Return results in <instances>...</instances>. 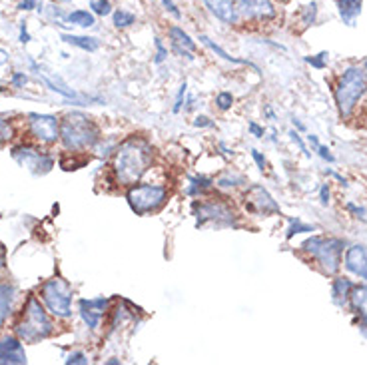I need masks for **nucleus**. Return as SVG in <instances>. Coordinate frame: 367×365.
<instances>
[{
    "instance_id": "f257e3e1",
    "label": "nucleus",
    "mask_w": 367,
    "mask_h": 365,
    "mask_svg": "<svg viewBox=\"0 0 367 365\" xmlns=\"http://www.w3.org/2000/svg\"><path fill=\"white\" fill-rule=\"evenodd\" d=\"M154 160V146L150 140L144 136H130L122 140L114 148V158H112V176L116 184L124 188H130L138 184L142 176L146 174L152 166Z\"/></svg>"
},
{
    "instance_id": "f03ea898",
    "label": "nucleus",
    "mask_w": 367,
    "mask_h": 365,
    "mask_svg": "<svg viewBox=\"0 0 367 365\" xmlns=\"http://www.w3.org/2000/svg\"><path fill=\"white\" fill-rule=\"evenodd\" d=\"M60 140L66 150L82 152L88 148H96L100 144V128L96 122L82 112H70L60 124Z\"/></svg>"
},
{
    "instance_id": "7ed1b4c3",
    "label": "nucleus",
    "mask_w": 367,
    "mask_h": 365,
    "mask_svg": "<svg viewBox=\"0 0 367 365\" xmlns=\"http://www.w3.org/2000/svg\"><path fill=\"white\" fill-rule=\"evenodd\" d=\"M15 333L26 344H38L54 333L53 319L48 317V313L40 306L36 296H28L26 299L22 313H20V319L15 326Z\"/></svg>"
},
{
    "instance_id": "20e7f679",
    "label": "nucleus",
    "mask_w": 367,
    "mask_h": 365,
    "mask_svg": "<svg viewBox=\"0 0 367 365\" xmlns=\"http://www.w3.org/2000/svg\"><path fill=\"white\" fill-rule=\"evenodd\" d=\"M367 90V78L364 68L359 66H350L346 70L337 84L333 88V96H335V104H337V110L344 118H348L353 108L357 106L359 98L364 96V92Z\"/></svg>"
},
{
    "instance_id": "39448f33",
    "label": "nucleus",
    "mask_w": 367,
    "mask_h": 365,
    "mask_svg": "<svg viewBox=\"0 0 367 365\" xmlns=\"http://www.w3.org/2000/svg\"><path fill=\"white\" fill-rule=\"evenodd\" d=\"M196 227H240V216L224 200L200 198L192 204Z\"/></svg>"
},
{
    "instance_id": "423d86ee",
    "label": "nucleus",
    "mask_w": 367,
    "mask_h": 365,
    "mask_svg": "<svg viewBox=\"0 0 367 365\" xmlns=\"http://www.w3.org/2000/svg\"><path fill=\"white\" fill-rule=\"evenodd\" d=\"M170 198V191L166 186L160 184H134L126 191V200L130 209L136 216H150L156 214L158 209L162 208Z\"/></svg>"
},
{
    "instance_id": "0eeeda50",
    "label": "nucleus",
    "mask_w": 367,
    "mask_h": 365,
    "mask_svg": "<svg viewBox=\"0 0 367 365\" xmlns=\"http://www.w3.org/2000/svg\"><path fill=\"white\" fill-rule=\"evenodd\" d=\"M346 243L337 238H321V236H314L310 240L301 243V250L308 252L314 258L321 270L326 274H337V270L341 268V254H344Z\"/></svg>"
},
{
    "instance_id": "6e6552de",
    "label": "nucleus",
    "mask_w": 367,
    "mask_h": 365,
    "mask_svg": "<svg viewBox=\"0 0 367 365\" xmlns=\"http://www.w3.org/2000/svg\"><path fill=\"white\" fill-rule=\"evenodd\" d=\"M40 297L53 315L60 319L72 317V286L66 279H46L40 288Z\"/></svg>"
},
{
    "instance_id": "1a4fd4ad",
    "label": "nucleus",
    "mask_w": 367,
    "mask_h": 365,
    "mask_svg": "<svg viewBox=\"0 0 367 365\" xmlns=\"http://www.w3.org/2000/svg\"><path fill=\"white\" fill-rule=\"evenodd\" d=\"M10 156L17 160L22 168H26L30 174L35 176H44L48 174L54 168V156L44 152V150H38L32 146H26V144H18L10 150Z\"/></svg>"
},
{
    "instance_id": "9d476101",
    "label": "nucleus",
    "mask_w": 367,
    "mask_h": 365,
    "mask_svg": "<svg viewBox=\"0 0 367 365\" xmlns=\"http://www.w3.org/2000/svg\"><path fill=\"white\" fill-rule=\"evenodd\" d=\"M242 202H244L245 212L252 214V216L267 218V216H278V214H281L280 204L274 200V196L265 190L262 184H252L244 191V200Z\"/></svg>"
},
{
    "instance_id": "9b49d317",
    "label": "nucleus",
    "mask_w": 367,
    "mask_h": 365,
    "mask_svg": "<svg viewBox=\"0 0 367 365\" xmlns=\"http://www.w3.org/2000/svg\"><path fill=\"white\" fill-rule=\"evenodd\" d=\"M28 132L32 138L42 142V144H54L56 140H60V122L50 114L30 112L28 114Z\"/></svg>"
},
{
    "instance_id": "f8f14e48",
    "label": "nucleus",
    "mask_w": 367,
    "mask_h": 365,
    "mask_svg": "<svg viewBox=\"0 0 367 365\" xmlns=\"http://www.w3.org/2000/svg\"><path fill=\"white\" fill-rule=\"evenodd\" d=\"M238 12L240 18L250 22H270L274 20L278 10L272 0H238Z\"/></svg>"
},
{
    "instance_id": "ddd939ff",
    "label": "nucleus",
    "mask_w": 367,
    "mask_h": 365,
    "mask_svg": "<svg viewBox=\"0 0 367 365\" xmlns=\"http://www.w3.org/2000/svg\"><path fill=\"white\" fill-rule=\"evenodd\" d=\"M110 310V299L108 297H92V299H80L78 301V313L82 321L86 324L90 330H98L104 313Z\"/></svg>"
},
{
    "instance_id": "4468645a",
    "label": "nucleus",
    "mask_w": 367,
    "mask_h": 365,
    "mask_svg": "<svg viewBox=\"0 0 367 365\" xmlns=\"http://www.w3.org/2000/svg\"><path fill=\"white\" fill-rule=\"evenodd\" d=\"M36 74H38V78L46 84V88H50L53 92L56 94H60V96H64L66 100H72L74 104H80L84 106V102H90V100H102V98H82L76 90H72L60 76H56V74H48V72H44L42 68L36 70Z\"/></svg>"
},
{
    "instance_id": "2eb2a0df",
    "label": "nucleus",
    "mask_w": 367,
    "mask_h": 365,
    "mask_svg": "<svg viewBox=\"0 0 367 365\" xmlns=\"http://www.w3.org/2000/svg\"><path fill=\"white\" fill-rule=\"evenodd\" d=\"M26 362V351L20 337L8 335L0 339V365H24Z\"/></svg>"
},
{
    "instance_id": "dca6fc26",
    "label": "nucleus",
    "mask_w": 367,
    "mask_h": 365,
    "mask_svg": "<svg viewBox=\"0 0 367 365\" xmlns=\"http://www.w3.org/2000/svg\"><path fill=\"white\" fill-rule=\"evenodd\" d=\"M204 4L211 15L218 20H222L224 24L234 26L242 20L240 12H238V2L236 0H204Z\"/></svg>"
},
{
    "instance_id": "f3484780",
    "label": "nucleus",
    "mask_w": 367,
    "mask_h": 365,
    "mask_svg": "<svg viewBox=\"0 0 367 365\" xmlns=\"http://www.w3.org/2000/svg\"><path fill=\"white\" fill-rule=\"evenodd\" d=\"M168 36H170V42H172V48H174L176 54H180L186 60H194L196 42L192 40V36L184 32V28H180V26H170Z\"/></svg>"
},
{
    "instance_id": "a211bd4d",
    "label": "nucleus",
    "mask_w": 367,
    "mask_h": 365,
    "mask_svg": "<svg viewBox=\"0 0 367 365\" xmlns=\"http://www.w3.org/2000/svg\"><path fill=\"white\" fill-rule=\"evenodd\" d=\"M346 268L357 278L367 279V247L366 245H351L346 252Z\"/></svg>"
},
{
    "instance_id": "6ab92c4d",
    "label": "nucleus",
    "mask_w": 367,
    "mask_h": 365,
    "mask_svg": "<svg viewBox=\"0 0 367 365\" xmlns=\"http://www.w3.org/2000/svg\"><path fill=\"white\" fill-rule=\"evenodd\" d=\"M200 42H202V44H204L206 48H210L211 53L216 54V56H220L222 60H226V62H232V64H238V66H250V68H254L256 72H260V70H258V66H254V64H252L250 60H244V58H238V56H232V54H227L226 50H224V48H222V46L218 44V42H214V40H211L210 36L200 35Z\"/></svg>"
},
{
    "instance_id": "aec40b11",
    "label": "nucleus",
    "mask_w": 367,
    "mask_h": 365,
    "mask_svg": "<svg viewBox=\"0 0 367 365\" xmlns=\"http://www.w3.org/2000/svg\"><path fill=\"white\" fill-rule=\"evenodd\" d=\"M214 186H216L214 180L208 178V176H192V178L188 180L186 196H190V198H206Z\"/></svg>"
},
{
    "instance_id": "412c9836",
    "label": "nucleus",
    "mask_w": 367,
    "mask_h": 365,
    "mask_svg": "<svg viewBox=\"0 0 367 365\" xmlns=\"http://www.w3.org/2000/svg\"><path fill=\"white\" fill-rule=\"evenodd\" d=\"M353 281L350 278H335L333 279V286H332V297L333 301L339 306V308H344V306H350V294L351 290H353Z\"/></svg>"
},
{
    "instance_id": "4be33fe9",
    "label": "nucleus",
    "mask_w": 367,
    "mask_h": 365,
    "mask_svg": "<svg viewBox=\"0 0 367 365\" xmlns=\"http://www.w3.org/2000/svg\"><path fill=\"white\" fill-rule=\"evenodd\" d=\"M17 297V288L12 283H0V326L12 313V301Z\"/></svg>"
},
{
    "instance_id": "5701e85b",
    "label": "nucleus",
    "mask_w": 367,
    "mask_h": 365,
    "mask_svg": "<svg viewBox=\"0 0 367 365\" xmlns=\"http://www.w3.org/2000/svg\"><path fill=\"white\" fill-rule=\"evenodd\" d=\"M350 306L353 312L367 324V286H353L350 294Z\"/></svg>"
},
{
    "instance_id": "b1692460",
    "label": "nucleus",
    "mask_w": 367,
    "mask_h": 365,
    "mask_svg": "<svg viewBox=\"0 0 367 365\" xmlns=\"http://www.w3.org/2000/svg\"><path fill=\"white\" fill-rule=\"evenodd\" d=\"M62 42L76 46L84 53H96L100 48V40L96 36H78V35H62Z\"/></svg>"
},
{
    "instance_id": "393cba45",
    "label": "nucleus",
    "mask_w": 367,
    "mask_h": 365,
    "mask_svg": "<svg viewBox=\"0 0 367 365\" xmlns=\"http://www.w3.org/2000/svg\"><path fill=\"white\" fill-rule=\"evenodd\" d=\"M335 4L339 8V17L344 18V22L348 26H353L361 12V0H335Z\"/></svg>"
},
{
    "instance_id": "a878e982",
    "label": "nucleus",
    "mask_w": 367,
    "mask_h": 365,
    "mask_svg": "<svg viewBox=\"0 0 367 365\" xmlns=\"http://www.w3.org/2000/svg\"><path fill=\"white\" fill-rule=\"evenodd\" d=\"M66 22H70L74 26L80 28H92L96 26V15L92 10H72L70 15H66Z\"/></svg>"
},
{
    "instance_id": "bb28decb",
    "label": "nucleus",
    "mask_w": 367,
    "mask_h": 365,
    "mask_svg": "<svg viewBox=\"0 0 367 365\" xmlns=\"http://www.w3.org/2000/svg\"><path fill=\"white\" fill-rule=\"evenodd\" d=\"M112 20H114V26H116V28H130V26L136 22V15H132L130 10L118 8V10H114Z\"/></svg>"
},
{
    "instance_id": "cd10ccee",
    "label": "nucleus",
    "mask_w": 367,
    "mask_h": 365,
    "mask_svg": "<svg viewBox=\"0 0 367 365\" xmlns=\"http://www.w3.org/2000/svg\"><path fill=\"white\" fill-rule=\"evenodd\" d=\"M214 184H216V188H234V186L245 184V178L240 174H232V172H227V174L220 176L218 180H214Z\"/></svg>"
},
{
    "instance_id": "c85d7f7f",
    "label": "nucleus",
    "mask_w": 367,
    "mask_h": 365,
    "mask_svg": "<svg viewBox=\"0 0 367 365\" xmlns=\"http://www.w3.org/2000/svg\"><path fill=\"white\" fill-rule=\"evenodd\" d=\"M315 227L310 226V224H303L299 218H292L290 220V227H288V234H285V238L288 240H292L296 234H303V232H314Z\"/></svg>"
},
{
    "instance_id": "c756f323",
    "label": "nucleus",
    "mask_w": 367,
    "mask_h": 365,
    "mask_svg": "<svg viewBox=\"0 0 367 365\" xmlns=\"http://www.w3.org/2000/svg\"><path fill=\"white\" fill-rule=\"evenodd\" d=\"M90 10L98 17H108L112 12L110 0H90Z\"/></svg>"
},
{
    "instance_id": "7c9ffc66",
    "label": "nucleus",
    "mask_w": 367,
    "mask_h": 365,
    "mask_svg": "<svg viewBox=\"0 0 367 365\" xmlns=\"http://www.w3.org/2000/svg\"><path fill=\"white\" fill-rule=\"evenodd\" d=\"M328 60H330V54L328 53H319L315 54V56H305V62L317 70L326 68V66H328Z\"/></svg>"
},
{
    "instance_id": "2f4dec72",
    "label": "nucleus",
    "mask_w": 367,
    "mask_h": 365,
    "mask_svg": "<svg viewBox=\"0 0 367 365\" xmlns=\"http://www.w3.org/2000/svg\"><path fill=\"white\" fill-rule=\"evenodd\" d=\"M186 94H188V82L184 80L180 88H178V94H176V102L174 108H172V112L174 114H180L182 112V108H184V100H186Z\"/></svg>"
},
{
    "instance_id": "473e14b6",
    "label": "nucleus",
    "mask_w": 367,
    "mask_h": 365,
    "mask_svg": "<svg viewBox=\"0 0 367 365\" xmlns=\"http://www.w3.org/2000/svg\"><path fill=\"white\" fill-rule=\"evenodd\" d=\"M216 106H218V110L227 112V110L234 106V94H232V92H220V94L216 96Z\"/></svg>"
},
{
    "instance_id": "72a5a7b5",
    "label": "nucleus",
    "mask_w": 367,
    "mask_h": 365,
    "mask_svg": "<svg viewBox=\"0 0 367 365\" xmlns=\"http://www.w3.org/2000/svg\"><path fill=\"white\" fill-rule=\"evenodd\" d=\"M315 18H317V4L312 2V4H308L305 8H303V17H301V22H303V26H310V24H314Z\"/></svg>"
},
{
    "instance_id": "f704fd0d",
    "label": "nucleus",
    "mask_w": 367,
    "mask_h": 365,
    "mask_svg": "<svg viewBox=\"0 0 367 365\" xmlns=\"http://www.w3.org/2000/svg\"><path fill=\"white\" fill-rule=\"evenodd\" d=\"M154 46H156V54H154V62L162 64L168 58V48L164 46V42L160 38H154Z\"/></svg>"
},
{
    "instance_id": "c9c22d12",
    "label": "nucleus",
    "mask_w": 367,
    "mask_h": 365,
    "mask_svg": "<svg viewBox=\"0 0 367 365\" xmlns=\"http://www.w3.org/2000/svg\"><path fill=\"white\" fill-rule=\"evenodd\" d=\"M64 364L66 365H86L88 364L86 353H82V351H74V353H70V355L64 359Z\"/></svg>"
},
{
    "instance_id": "e433bc0d",
    "label": "nucleus",
    "mask_w": 367,
    "mask_h": 365,
    "mask_svg": "<svg viewBox=\"0 0 367 365\" xmlns=\"http://www.w3.org/2000/svg\"><path fill=\"white\" fill-rule=\"evenodd\" d=\"M10 138H12V128H10L8 120H4V118L0 116V144L8 142Z\"/></svg>"
},
{
    "instance_id": "4c0bfd02",
    "label": "nucleus",
    "mask_w": 367,
    "mask_h": 365,
    "mask_svg": "<svg viewBox=\"0 0 367 365\" xmlns=\"http://www.w3.org/2000/svg\"><path fill=\"white\" fill-rule=\"evenodd\" d=\"M10 82H12V86L15 88H24V84L28 82V76H26L24 72H15Z\"/></svg>"
},
{
    "instance_id": "58836bf2",
    "label": "nucleus",
    "mask_w": 367,
    "mask_h": 365,
    "mask_svg": "<svg viewBox=\"0 0 367 365\" xmlns=\"http://www.w3.org/2000/svg\"><path fill=\"white\" fill-rule=\"evenodd\" d=\"M247 130H250V134L256 136V138H263V134H265L263 126H260L258 122H250V124H247Z\"/></svg>"
},
{
    "instance_id": "ea45409f",
    "label": "nucleus",
    "mask_w": 367,
    "mask_h": 365,
    "mask_svg": "<svg viewBox=\"0 0 367 365\" xmlns=\"http://www.w3.org/2000/svg\"><path fill=\"white\" fill-rule=\"evenodd\" d=\"M194 126H196V128H214V126H216V122L210 120L208 116H196Z\"/></svg>"
},
{
    "instance_id": "a19ab883",
    "label": "nucleus",
    "mask_w": 367,
    "mask_h": 365,
    "mask_svg": "<svg viewBox=\"0 0 367 365\" xmlns=\"http://www.w3.org/2000/svg\"><path fill=\"white\" fill-rule=\"evenodd\" d=\"M162 4H164V8L172 15L174 18H182V12L178 10V6H176L174 0H162Z\"/></svg>"
},
{
    "instance_id": "79ce46f5",
    "label": "nucleus",
    "mask_w": 367,
    "mask_h": 365,
    "mask_svg": "<svg viewBox=\"0 0 367 365\" xmlns=\"http://www.w3.org/2000/svg\"><path fill=\"white\" fill-rule=\"evenodd\" d=\"M252 158H254V162H256V166H258V170H265V166H267V162H265V158L262 156V152L260 150H252Z\"/></svg>"
},
{
    "instance_id": "37998d69",
    "label": "nucleus",
    "mask_w": 367,
    "mask_h": 365,
    "mask_svg": "<svg viewBox=\"0 0 367 365\" xmlns=\"http://www.w3.org/2000/svg\"><path fill=\"white\" fill-rule=\"evenodd\" d=\"M290 138H292V142H296L297 148H299V150H301V152H303L305 156H310V152H308V148H305V144H303V140L299 138V134H297L296 130H292V132H290Z\"/></svg>"
},
{
    "instance_id": "c03bdc74",
    "label": "nucleus",
    "mask_w": 367,
    "mask_h": 365,
    "mask_svg": "<svg viewBox=\"0 0 367 365\" xmlns=\"http://www.w3.org/2000/svg\"><path fill=\"white\" fill-rule=\"evenodd\" d=\"M315 150L319 152V156L323 158V160H328V162H335V158H333L332 150H330L328 146H321V144H319V146H317Z\"/></svg>"
},
{
    "instance_id": "a18cd8bd",
    "label": "nucleus",
    "mask_w": 367,
    "mask_h": 365,
    "mask_svg": "<svg viewBox=\"0 0 367 365\" xmlns=\"http://www.w3.org/2000/svg\"><path fill=\"white\" fill-rule=\"evenodd\" d=\"M319 202H321L323 206L330 204V188H328V184H323V186L319 188Z\"/></svg>"
},
{
    "instance_id": "49530a36",
    "label": "nucleus",
    "mask_w": 367,
    "mask_h": 365,
    "mask_svg": "<svg viewBox=\"0 0 367 365\" xmlns=\"http://www.w3.org/2000/svg\"><path fill=\"white\" fill-rule=\"evenodd\" d=\"M348 209H350L351 214H355L357 218H361V220H367V212L364 208H359V206H355V204H348Z\"/></svg>"
},
{
    "instance_id": "de8ad7c7",
    "label": "nucleus",
    "mask_w": 367,
    "mask_h": 365,
    "mask_svg": "<svg viewBox=\"0 0 367 365\" xmlns=\"http://www.w3.org/2000/svg\"><path fill=\"white\" fill-rule=\"evenodd\" d=\"M18 8H20V10H35L36 0H20Z\"/></svg>"
},
{
    "instance_id": "09e8293b",
    "label": "nucleus",
    "mask_w": 367,
    "mask_h": 365,
    "mask_svg": "<svg viewBox=\"0 0 367 365\" xmlns=\"http://www.w3.org/2000/svg\"><path fill=\"white\" fill-rule=\"evenodd\" d=\"M20 42H22V44H28V42H30V35H28V30H26V24H24V22L20 24Z\"/></svg>"
},
{
    "instance_id": "8fccbe9b",
    "label": "nucleus",
    "mask_w": 367,
    "mask_h": 365,
    "mask_svg": "<svg viewBox=\"0 0 367 365\" xmlns=\"http://www.w3.org/2000/svg\"><path fill=\"white\" fill-rule=\"evenodd\" d=\"M8 60H10V54L6 53L4 48H0V66L8 64Z\"/></svg>"
},
{
    "instance_id": "3c124183",
    "label": "nucleus",
    "mask_w": 367,
    "mask_h": 365,
    "mask_svg": "<svg viewBox=\"0 0 367 365\" xmlns=\"http://www.w3.org/2000/svg\"><path fill=\"white\" fill-rule=\"evenodd\" d=\"M308 140H310V144H312L314 148H317V146H319V140H317V136H315V134H310V136H308Z\"/></svg>"
},
{
    "instance_id": "603ef678",
    "label": "nucleus",
    "mask_w": 367,
    "mask_h": 365,
    "mask_svg": "<svg viewBox=\"0 0 367 365\" xmlns=\"http://www.w3.org/2000/svg\"><path fill=\"white\" fill-rule=\"evenodd\" d=\"M4 268V245L0 243V270Z\"/></svg>"
},
{
    "instance_id": "864d4df0",
    "label": "nucleus",
    "mask_w": 367,
    "mask_h": 365,
    "mask_svg": "<svg viewBox=\"0 0 367 365\" xmlns=\"http://www.w3.org/2000/svg\"><path fill=\"white\" fill-rule=\"evenodd\" d=\"M265 116H267V118H272V120H276V114H274V110H272L270 106L265 108Z\"/></svg>"
},
{
    "instance_id": "5fc2aeb1",
    "label": "nucleus",
    "mask_w": 367,
    "mask_h": 365,
    "mask_svg": "<svg viewBox=\"0 0 367 365\" xmlns=\"http://www.w3.org/2000/svg\"><path fill=\"white\" fill-rule=\"evenodd\" d=\"M292 122H294V126H296L297 130H305V126H303V124H301V122L297 120V118H294V120H292Z\"/></svg>"
},
{
    "instance_id": "6e6d98bb",
    "label": "nucleus",
    "mask_w": 367,
    "mask_h": 365,
    "mask_svg": "<svg viewBox=\"0 0 367 365\" xmlns=\"http://www.w3.org/2000/svg\"><path fill=\"white\" fill-rule=\"evenodd\" d=\"M359 330H361V333H364V335L367 337V324H364V321H361V324H359Z\"/></svg>"
},
{
    "instance_id": "4d7b16f0",
    "label": "nucleus",
    "mask_w": 367,
    "mask_h": 365,
    "mask_svg": "<svg viewBox=\"0 0 367 365\" xmlns=\"http://www.w3.org/2000/svg\"><path fill=\"white\" fill-rule=\"evenodd\" d=\"M106 364H110V365H118V364H120V362H118V359H116V357H112V359H108V362H106Z\"/></svg>"
},
{
    "instance_id": "13d9d810",
    "label": "nucleus",
    "mask_w": 367,
    "mask_h": 365,
    "mask_svg": "<svg viewBox=\"0 0 367 365\" xmlns=\"http://www.w3.org/2000/svg\"><path fill=\"white\" fill-rule=\"evenodd\" d=\"M364 72H366V78H367V60H366V64H364Z\"/></svg>"
},
{
    "instance_id": "bf43d9fd",
    "label": "nucleus",
    "mask_w": 367,
    "mask_h": 365,
    "mask_svg": "<svg viewBox=\"0 0 367 365\" xmlns=\"http://www.w3.org/2000/svg\"><path fill=\"white\" fill-rule=\"evenodd\" d=\"M62 2H68V0H62Z\"/></svg>"
}]
</instances>
